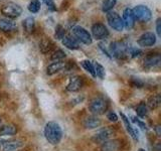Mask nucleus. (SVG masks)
<instances>
[{"label": "nucleus", "mask_w": 161, "mask_h": 151, "mask_svg": "<svg viewBox=\"0 0 161 151\" xmlns=\"http://www.w3.org/2000/svg\"><path fill=\"white\" fill-rule=\"evenodd\" d=\"M62 42L64 47H67L69 49H79V48H80L79 42L74 36H70V35L64 36L62 39Z\"/></svg>", "instance_id": "obj_21"}, {"label": "nucleus", "mask_w": 161, "mask_h": 151, "mask_svg": "<svg viewBox=\"0 0 161 151\" xmlns=\"http://www.w3.org/2000/svg\"><path fill=\"white\" fill-rule=\"evenodd\" d=\"M114 134H115V131L112 127H105V128H102L99 131H97V133L93 136L92 140L95 143L102 144V143L106 142V141L110 140Z\"/></svg>", "instance_id": "obj_7"}, {"label": "nucleus", "mask_w": 161, "mask_h": 151, "mask_svg": "<svg viewBox=\"0 0 161 151\" xmlns=\"http://www.w3.org/2000/svg\"><path fill=\"white\" fill-rule=\"evenodd\" d=\"M73 2H74V0H63L59 9L62 10V11H67V10L72 6Z\"/></svg>", "instance_id": "obj_34"}, {"label": "nucleus", "mask_w": 161, "mask_h": 151, "mask_svg": "<svg viewBox=\"0 0 161 151\" xmlns=\"http://www.w3.org/2000/svg\"><path fill=\"white\" fill-rule=\"evenodd\" d=\"M156 42V35L153 32H145L138 38L137 43L142 48L153 47Z\"/></svg>", "instance_id": "obj_11"}, {"label": "nucleus", "mask_w": 161, "mask_h": 151, "mask_svg": "<svg viewBox=\"0 0 161 151\" xmlns=\"http://www.w3.org/2000/svg\"><path fill=\"white\" fill-rule=\"evenodd\" d=\"M132 11L134 17L142 22H147L152 17L151 10L145 5H137V6L134 7V9H132Z\"/></svg>", "instance_id": "obj_6"}, {"label": "nucleus", "mask_w": 161, "mask_h": 151, "mask_svg": "<svg viewBox=\"0 0 161 151\" xmlns=\"http://www.w3.org/2000/svg\"><path fill=\"white\" fill-rule=\"evenodd\" d=\"M23 142L21 140H0V151H17L21 148Z\"/></svg>", "instance_id": "obj_9"}, {"label": "nucleus", "mask_w": 161, "mask_h": 151, "mask_svg": "<svg viewBox=\"0 0 161 151\" xmlns=\"http://www.w3.org/2000/svg\"><path fill=\"white\" fill-rule=\"evenodd\" d=\"M108 102L104 97H95L94 99L91 100L89 104V110L93 115H102L104 114L108 109Z\"/></svg>", "instance_id": "obj_3"}, {"label": "nucleus", "mask_w": 161, "mask_h": 151, "mask_svg": "<svg viewBox=\"0 0 161 151\" xmlns=\"http://www.w3.org/2000/svg\"><path fill=\"white\" fill-rule=\"evenodd\" d=\"M65 59V53L62 49H57L52 53V57H50V59L53 62H63V60Z\"/></svg>", "instance_id": "obj_27"}, {"label": "nucleus", "mask_w": 161, "mask_h": 151, "mask_svg": "<svg viewBox=\"0 0 161 151\" xmlns=\"http://www.w3.org/2000/svg\"><path fill=\"white\" fill-rule=\"evenodd\" d=\"M64 68H65V63L64 60L63 62H53L47 68V74L48 76H53L57 73H58L59 70H64Z\"/></svg>", "instance_id": "obj_19"}, {"label": "nucleus", "mask_w": 161, "mask_h": 151, "mask_svg": "<svg viewBox=\"0 0 161 151\" xmlns=\"http://www.w3.org/2000/svg\"><path fill=\"white\" fill-rule=\"evenodd\" d=\"M44 137L52 145H58L63 138V130L62 127L57 122L50 121L45 124L44 127Z\"/></svg>", "instance_id": "obj_1"}, {"label": "nucleus", "mask_w": 161, "mask_h": 151, "mask_svg": "<svg viewBox=\"0 0 161 151\" xmlns=\"http://www.w3.org/2000/svg\"><path fill=\"white\" fill-rule=\"evenodd\" d=\"M138 151H145V150L143 148H140V149H138Z\"/></svg>", "instance_id": "obj_43"}, {"label": "nucleus", "mask_w": 161, "mask_h": 151, "mask_svg": "<svg viewBox=\"0 0 161 151\" xmlns=\"http://www.w3.org/2000/svg\"><path fill=\"white\" fill-rule=\"evenodd\" d=\"M132 121H133L134 123L137 124L141 129H143V130H146V129H147V127H146V124H145L144 122H142L141 120H139L137 117H132Z\"/></svg>", "instance_id": "obj_37"}, {"label": "nucleus", "mask_w": 161, "mask_h": 151, "mask_svg": "<svg viewBox=\"0 0 161 151\" xmlns=\"http://www.w3.org/2000/svg\"><path fill=\"white\" fill-rule=\"evenodd\" d=\"M129 84L132 86L133 88H143L144 87V82L139 78L132 77L129 81Z\"/></svg>", "instance_id": "obj_32"}, {"label": "nucleus", "mask_w": 161, "mask_h": 151, "mask_svg": "<svg viewBox=\"0 0 161 151\" xmlns=\"http://www.w3.org/2000/svg\"><path fill=\"white\" fill-rule=\"evenodd\" d=\"M4 93H0V100H2L3 99V97H4Z\"/></svg>", "instance_id": "obj_41"}, {"label": "nucleus", "mask_w": 161, "mask_h": 151, "mask_svg": "<svg viewBox=\"0 0 161 151\" xmlns=\"http://www.w3.org/2000/svg\"><path fill=\"white\" fill-rule=\"evenodd\" d=\"M17 29V25L12 20L7 18H0V30L3 32H11Z\"/></svg>", "instance_id": "obj_16"}, {"label": "nucleus", "mask_w": 161, "mask_h": 151, "mask_svg": "<svg viewBox=\"0 0 161 151\" xmlns=\"http://www.w3.org/2000/svg\"><path fill=\"white\" fill-rule=\"evenodd\" d=\"M93 64H94V70H95L96 77H98V78L103 80L105 78V75H106V73H105V68L103 67L102 64H100L97 62H94Z\"/></svg>", "instance_id": "obj_26"}, {"label": "nucleus", "mask_w": 161, "mask_h": 151, "mask_svg": "<svg viewBox=\"0 0 161 151\" xmlns=\"http://www.w3.org/2000/svg\"><path fill=\"white\" fill-rule=\"evenodd\" d=\"M0 11L8 18H16L22 13V8L15 2L4 1L0 6Z\"/></svg>", "instance_id": "obj_2"}, {"label": "nucleus", "mask_w": 161, "mask_h": 151, "mask_svg": "<svg viewBox=\"0 0 161 151\" xmlns=\"http://www.w3.org/2000/svg\"><path fill=\"white\" fill-rule=\"evenodd\" d=\"M4 43V40H2V38L0 37V45H2Z\"/></svg>", "instance_id": "obj_42"}, {"label": "nucleus", "mask_w": 161, "mask_h": 151, "mask_svg": "<svg viewBox=\"0 0 161 151\" xmlns=\"http://www.w3.org/2000/svg\"><path fill=\"white\" fill-rule=\"evenodd\" d=\"M128 45L123 42H114L110 45V54L118 59H128Z\"/></svg>", "instance_id": "obj_4"}, {"label": "nucleus", "mask_w": 161, "mask_h": 151, "mask_svg": "<svg viewBox=\"0 0 161 151\" xmlns=\"http://www.w3.org/2000/svg\"><path fill=\"white\" fill-rule=\"evenodd\" d=\"M85 128L87 129H95V128H98L102 124V121L101 119H99L97 116H88L84 119V122H83Z\"/></svg>", "instance_id": "obj_17"}, {"label": "nucleus", "mask_w": 161, "mask_h": 151, "mask_svg": "<svg viewBox=\"0 0 161 151\" xmlns=\"http://www.w3.org/2000/svg\"><path fill=\"white\" fill-rule=\"evenodd\" d=\"M123 23L124 26H126L127 28H132L135 24V17L132 9L130 8H125L123 11Z\"/></svg>", "instance_id": "obj_15"}, {"label": "nucleus", "mask_w": 161, "mask_h": 151, "mask_svg": "<svg viewBox=\"0 0 161 151\" xmlns=\"http://www.w3.org/2000/svg\"><path fill=\"white\" fill-rule=\"evenodd\" d=\"M128 59H134V58H137L139 55L142 53V52L137 48H128Z\"/></svg>", "instance_id": "obj_33"}, {"label": "nucleus", "mask_w": 161, "mask_h": 151, "mask_svg": "<svg viewBox=\"0 0 161 151\" xmlns=\"http://www.w3.org/2000/svg\"><path fill=\"white\" fill-rule=\"evenodd\" d=\"M136 114L141 118L145 117V116L148 114V107H147V105L145 104V102H141L138 104L137 108H136Z\"/></svg>", "instance_id": "obj_25"}, {"label": "nucleus", "mask_w": 161, "mask_h": 151, "mask_svg": "<svg viewBox=\"0 0 161 151\" xmlns=\"http://www.w3.org/2000/svg\"><path fill=\"white\" fill-rule=\"evenodd\" d=\"M161 19L160 18H157V20H156V32H157L158 36H160V31H161V26H160V22Z\"/></svg>", "instance_id": "obj_38"}, {"label": "nucleus", "mask_w": 161, "mask_h": 151, "mask_svg": "<svg viewBox=\"0 0 161 151\" xmlns=\"http://www.w3.org/2000/svg\"><path fill=\"white\" fill-rule=\"evenodd\" d=\"M160 103H161V96L159 94H155V95H152L148 99L147 104H146V105H147V107L149 109L155 110L160 106Z\"/></svg>", "instance_id": "obj_23"}, {"label": "nucleus", "mask_w": 161, "mask_h": 151, "mask_svg": "<svg viewBox=\"0 0 161 151\" xmlns=\"http://www.w3.org/2000/svg\"><path fill=\"white\" fill-rule=\"evenodd\" d=\"M43 2L47 4L48 10H50V11H57V5L53 2V0H43Z\"/></svg>", "instance_id": "obj_35"}, {"label": "nucleus", "mask_w": 161, "mask_h": 151, "mask_svg": "<svg viewBox=\"0 0 161 151\" xmlns=\"http://www.w3.org/2000/svg\"><path fill=\"white\" fill-rule=\"evenodd\" d=\"M84 79L80 76H74L69 79V84L67 86V91L69 92H78L84 87Z\"/></svg>", "instance_id": "obj_12"}, {"label": "nucleus", "mask_w": 161, "mask_h": 151, "mask_svg": "<svg viewBox=\"0 0 161 151\" xmlns=\"http://www.w3.org/2000/svg\"><path fill=\"white\" fill-rule=\"evenodd\" d=\"M99 47H100V48H101V49L103 50V53H105V54L107 55V57L111 58V54H110V53H109L108 50H107V49H106V48H104V44H103V43H100V44H99Z\"/></svg>", "instance_id": "obj_39"}, {"label": "nucleus", "mask_w": 161, "mask_h": 151, "mask_svg": "<svg viewBox=\"0 0 161 151\" xmlns=\"http://www.w3.org/2000/svg\"><path fill=\"white\" fill-rule=\"evenodd\" d=\"M35 20L33 17H27L25 18L22 21V25L23 28L26 32H32L34 30V26H35Z\"/></svg>", "instance_id": "obj_24"}, {"label": "nucleus", "mask_w": 161, "mask_h": 151, "mask_svg": "<svg viewBox=\"0 0 161 151\" xmlns=\"http://www.w3.org/2000/svg\"><path fill=\"white\" fill-rule=\"evenodd\" d=\"M155 130H156V134H157V136H160V126L159 125H157V126H156V127H155Z\"/></svg>", "instance_id": "obj_40"}, {"label": "nucleus", "mask_w": 161, "mask_h": 151, "mask_svg": "<svg viewBox=\"0 0 161 151\" xmlns=\"http://www.w3.org/2000/svg\"><path fill=\"white\" fill-rule=\"evenodd\" d=\"M92 33H93V36L98 40L105 39L109 36V30L106 27V25L103 23H99V22L93 24Z\"/></svg>", "instance_id": "obj_10"}, {"label": "nucleus", "mask_w": 161, "mask_h": 151, "mask_svg": "<svg viewBox=\"0 0 161 151\" xmlns=\"http://www.w3.org/2000/svg\"><path fill=\"white\" fill-rule=\"evenodd\" d=\"M120 115H121V118H122V121H123V123L125 125V128H126V130H127V132L130 134V136L135 141H137L138 140V132L132 127V126H131V124L129 122V119L126 117V116L123 113H121Z\"/></svg>", "instance_id": "obj_20"}, {"label": "nucleus", "mask_w": 161, "mask_h": 151, "mask_svg": "<svg viewBox=\"0 0 161 151\" xmlns=\"http://www.w3.org/2000/svg\"><path fill=\"white\" fill-rule=\"evenodd\" d=\"M107 118L109 121H111V122H117L118 116L114 112V111H110V112L107 113Z\"/></svg>", "instance_id": "obj_36"}, {"label": "nucleus", "mask_w": 161, "mask_h": 151, "mask_svg": "<svg viewBox=\"0 0 161 151\" xmlns=\"http://www.w3.org/2000/svg\"><path fill=\"white\" fill-rule=\"evenodd\" d=\"M80 65L87 70V72H89L91 75L93 76L94 78H96V75H95V70H94V64L92 62H90L89 59H84L80 62Z\"/></svg>", "instance_id": "obj_28"}, {"label": "nucleus", "mask_w": 161, "mask_h": 151, "mask_svg": "<svg viewBox=\"0 0 161 151\" xmlns=\"http://www.w3.org/2000/svg\"><path fill=\"white\" fill-rule=\"evenodd\" d=\"M17 133V127L13 124L3 125L0 127V136H13Z\"/></svg>", "instance_id": "obj_22"}, {"label": "nucleus", "mask_w": 161, "mask_h": 151, "mask_svg": "<svg viewBox=\"0 0 161 151\" xmlns=\"http://www.w3.org/2000/svg\"><path fill=\"white\" fill-rule=\"evenodd\" d=\"M0 124H1V118H0Z\"/></svg>", "instance_id": "obj_44"}, {"label": "nucleus", "mask_w": 161, "mask_h": 151, "mask_svg": "<svg viewBox=\"0 0 161 151\" xmlns=\"http://www.w3.org/2000/svg\"><path fill=\"white\" fill-rule=\"evenodd\" d=\"M107 21L109 25L116 31H122L124 28L123 20L120 15L115 11H109L107 12Z\"/></svg>", "instance_id": "obj_8"}, {"label": "nucleus", "mask_w": 161, "mask_h": 151, "mask_svg": "<svg viewBox=\"0 0 161 151\" xmlns=\"http://www.w3.org/2000/svg\"><path fill=\"white\" fill-rule=\"evenodd\" d=\"M72 32H73L74 37L77 39L78 42H80L84 44L92 43V36H91V33L84 27L80 26V25L74 26L72 29Z\"/></svg>", "instance_id": "obj_5"}, {"label": "nucleus", "mask_w": 161, "mask_h": 151, "mask_svg": "<svg viewBox=\"0 0 161 151\" xmlns=\"http://www.w3.org/2000/svg\"><path fill=\"white\" fill-rule=\"evenodd\" d=\"M40 7H42V3L39 0H31L28 4V10L31 13H37L40 10Z\"/></svg>", "instance_id": "obj_29"}, {"label": "nucleus", "mask_w": 161, "mask_h": 151, "mask_svg": "<svg viewBox=\"0 0 161 151\" xmlns=\"http://www.w3.org/2000/svg\"><path fill=\"white\" fill-rule=\"evenodd\" d=\"M54 47H55L54 43L47 37L42 38V40H40V42H39V49H40V52L44 54L52 53L54 49Z\"/></svg>", "instance_id": "obj_18"}, {"label": "nucleus", "mask_w": 161, "mask_h": 151, "mask_svg": "<svg viewBox=\"0 0 161 151\" xmlns=\"http://www.w3.org/2000/svg\"><path fill=\"white\" fill-rule=\"evenodd\" d=\"M117 0H103L102 3V10L104 12H109L113 9V7L115 6Z\"/></svg>", "instance_id": "obj_30"}, {"label": "nucleus", "mask_w": 161, "mask_h": 151, "mask_svg": "<svg viewBox=\"0 0 161 151\" xmlns=\"http://www.w3.org/2000/svg\"><path fill=\"white\" fill-rule=\"evenodd\" d=\"M122 148V142L119 139L108 140L102 143L100 151H120Z\"/></svg>", "instance_id": "obj_13"}, {"label": "nucleus", "mask_w": 161, "mask_h": 151, "mask_svg": "<svg viewBox=\"0 0 161 151\" xmlns=\"http://www.w3.org/2000/svg\"><path fill=\"white\" fill-rule=\"evenodd\" d=\"M160 62H161V58H160V54L159 53H153V54H148L146 59H144V68L147 69V70H150V69H153V68H156L158 67L160 64Z\"/></svg>", "instance_id": "obj_14"}, {"label": "nucleus", "mask_w": 161, "mask_h": 151, "mask_svg": "<svg viewBox=\"0 0 161 151\" xmlns=\"http://www.w3.org/2000/svg\"><path fill=\"white\" fill-rule=\"evenodd\" d=\"M54 36H55V38L58 39V40H62L65 36V30H64V28L60 24L57 25V27H55Z\"/></svg>", "instance_id": "obj_31"}]
</instances>
